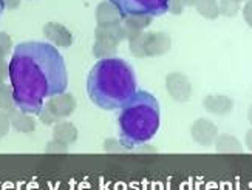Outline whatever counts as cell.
<instances>
[{
    "mask_svg": "<svg viewBox=\"0 0 252 190\" xmlns=\"http://www.w3.org/2000/svg\"><path fill=\"white\" fill-rule=\"evenodd\" d=\"M9 82L16 107L28 115L39 116L47 99L67 90V65L59 50L51 43L22 42L11 56Z\"/></svg>",
    "mask_w": 252,
    "mask_h": 190,
    "instance_id": "obj_1",
    "label": "cell"
},
{
    "mask_svg": "<svg viewBox=\"0 0 252 190\" xmlns=\"http://www.w3.org/2000/svg\"><path fill=\"white\" fill-rule=\"evenodd\" d=\"M136 92L133 66L119 58L97 61L87 77L89 97L102 110H119Z\"/></svg>",
    "mask_w": 252,
    "mask_h": 190,
    "instance_id": "obj_2",
    "label": "cell"
},
{
    "mask_svg": "<svg viewBox=\"0 0 252 190\" xmlns=\"http://www.w3.org/2000/svg\"><path fill=\"white\" fill-rule=\"evenodd\" d=\"M161 126L158 99L146 90H138L119 108V141L126 150H133L147 144Z\"/></svg>",
    "mask_w": 252,
    "mask_h": 190,
    "instance_id": "obj_3",
    "label": "cell"
},
{
    "mask_svg": "<svg viewBox=\"0 0 252 190\" xmlns=\"http://www.w3.org/2000/svg\"><path fill=\"white\" fill-rule=\"evenodd\" d=\"M123 40H127V32H126V28L123 27V24L118 27H113V28L96 27L94 43H93L92 53L94 58L99 61L115 58L119 43Z\"/></svg>",
    "mask_w": 252,
    "mask_h": 190,
    "instance_id": "obj_4",
    "label": "cell"
},
{
    "mask_svg": "<svg viewBox=\"0 0 252 190\" xmlns=\"http://www.w3.org/2000/svg\"><path fill=\"white\" fill-rule=\"evenodd\" d=\"M123 17L130 14L162 16L167 13V0H110Z\"/></svg>",
    "mask_w": 252,
    "mask_h": 190,
    "instance_id": "obj_5",
    "label": "cell"
},
{
    "mask_svg": "<svg viewBox=\"0 0 252 190\" xmlns=\"http://www.w3.org/2000/svg\"><path fill=\"white\" fill-rule=\"evenodd\" d=\"M42 110H45L47 113H50L58 122H61L62 119L68 118V116H71L74 113L76 99L70 93H62V95L51 96L50 99L45 100V104H43Z\"/></svg>",
    "mask_w": 252,
    "mask_h": 190,
    "instance_id": "obj_6",
    "label": "cell"
},
{
    "mask_svg": "<svg viewBox=\"0 0 252 190\" xmlns=\"http://www.w3.org/2000/svg\"><path fill=\"white\" fill-rule=\"evenodd\" d=\"M166 90L177 102H188L192 97V84L183 73H170L166 76Z\"/></svg>",
    "mask_w": 252,
    "mask_h": 190,
    "instance_id": "obj_7",
    "label": "cell"
},
{
    "mask_svg": "<svg viewBox=\"0 0 252 190\" xmlns=\"http://www.w3.org/2000/svg\"><path fill=\"white\" fill-rule=\"evenodd\" d=\"M172 48V39L164 31H149L144 32V50L146 58H158L169 53Z\"/></svg>",
    "mask_w": 252,
    "mask_h": 190,
    "instance_id": "obj_8",
    "label": "cell"
},
{
    "mask_svg": "<svg viewBox=\"0 0 252 190\" xmlns=\"http://www.w3.org/2000/svg\"><path fill=\"white\" fill-rule=\"evenodd\" d=\"M218 135H220V133H218V127L214 124L212 121L206 119V118L196 119L190 126L192 139L198 145H203V147H207V145L215 144Z\"/></svg>",
    "mask_w": 252,
    "mask_h": 190,
    "instance_id": "obj_9",
    "label": "cell"
},
{
    "mask_svg": "<svg viewBox=\"0 0 252 190\" xmlns=\"http://www.w3.org/2000/svg\"><path fill=\"white\" fill-rule=\"evenodd\" d=\"M42 32L45 39L56 48H68L73 43L71 31L62 24H58V22H48V24H45L42 28Z\"/></svg>",
    "mask_w": 252,
    "mask_h": 190,
    "instance_id": "obj_10",
    "label": "cell"
},
{
    "mask_svg": "<svg viewBox=\"0 0 252 190\" xmlns=\"http://www.w3.org/2000/svg\"><path fill=\"white\" fill-rule=\"evenodd\" d=\"M96 25L101 28H113L123 24V14L119 9L110 2V0H104L96 6Z\"/></svg>",
    "mask_w": 252,
    "mask_h": 190,
    "instance_id": "obj_11",
    "label": "cell"
},
{
    "mask_svg": "<svg viewBox=\"0 0 252 190\" xmlns=\"http://www.w3.org/2000/svg\"><path fill=\"white\" fill-rule=\"evenodd\" d=\"M203 107L207 113L215 116H224L232 111L234 100L226 95H209L203 99Z\"/></svg>",
    "mask_w": 252,
    "mask_h": 190,
    "instance_id": "obj_12",
    "label": "cell"
},
{
    "mask_svg": "<svg viewBox=\"0 0 252 190\" xmlns=\"http://www.w3.org/2000/svg\"><path fill=\"white\" fill-rule=\"evenodd\" d=\"M152 20L153 17L146 14H130L123 17V27L126 28L127 32V40L133 36L146 32V30L152 25Z\"/></svg>",
    "mask_w": 252,
    "mask_h": 190,
    "instance_id": "obj_13",
    "label": "cell"
},
{
    "mask_svg": "<svg viewBox=\"0 0 252 190\" xmlns=\"http://www.w3.org/2000/svg\"><path fill=\"white\" fill-rule=\"evenodd\" d=\"M9 121L11 127L20 133H32L36 130V121L32 118V115H28L25 111L19 110L17 107L14 110L9 111Z\"/></svg>",
    "mask_w": 252,
    "mask_h": 190,
    "instance_id": "obj_14",
    "label": "cell"
},
{
    "mask_svg": "<svg viewBox=\"0 0 252 190\" xmlns=\"http://www.w3.org/2000/svg\"><path fill=\"white\" fill-rule=\"evenodd\" d=\"M78 136H79L78 128L68 121H61L53 126V139H56L65 145H71L73 142H76Z\"/></svg>",
    "mask_w": 252,
    "mask_h": 190,
    "instance_id": "obj_15",
    "label": "cell"
},
{
    "mask_svg": "<svg viewBox=\"0 0 252 190\" xmlns=\"http://www.w3.org/2000/svg\"><path fill=\"white\" fill-rule=\"evenodd\" d=\"M215 150L217 153H226V155H234V153H242L243 145L235 136L232 135H218L215 141Z\"/></svg>",
    "mask_w": 252,
    "mask_h": 190,
    "instance_id": "obj_16",
    "label": "cell"
},
{
    "mask_svg": "<svg viewBox=\"0 0 252 190\" xmlns=\"http://www.w3.org/2000/svg\"><path fill=\"white\" fill-rule=\"evenodd\" d=\"M196 13L204 19L215 20L220 16V8H218V0H196L195 6Z\"/></svg>",
    "mask_w": 252,
    "mask_h": 190,
    "instance_id": "obj_17",
    "label": "cell"
},
{
    "mask_svg": "<svg viewBox=\"0 0 252 190\" xmlns=\"http://www.w3.org/2000/svg\"><path fill=\"white\" fill-rule=\"evenodd\" d=\"M14 108H16V100H14L13 87L2 84L0 85V110L9 113V111Z\"/></svg>",
    "mask_w": 252,
    "mask_h": 190,
    "instance_id": "obj_18",
    "label": "cell"
},
{
    "mask_svg": "<svg viewBox=\"0 0 252 190\" xmlns=\"http://www.w3.org/2000/svg\"><path fill=\"white\" fill-rule=\"evenodd\" d=\"M242 3L235 2V0H218V8H220V16H224V17H235L242 6Z\"/></svg>",
    "mask_w": 252,
    "mask_h": 190,
    "instance_id": "obj_19",
    "label": "cell"
},
{
    "mask_svg": "<svg viewBox=\"0 0 252 190\" xmlns=\"http://www.w3.org/2000/svg\"><path fill=\"white\" fill-rule=\"evenodd\" d=\"M128 50L135 58H146V50H144V32L138 36H133L128 39Z\"/></svg>",
    "mask_w": 252,
    "mask_h": 190,
    "instance_id": "obj_20",
    "label": "cell"
},
{
    "mask_svg": "<svg viewBox=\"0 0 252 190\" xmlns=\"http://www.w3.org/2000/svg\"><path fill=\"white\" fill-rule=\"evenodd\" d=\"M45 152L47 153H67L68 152V145H65L56 139H51L48 144H47V147H45Z\"/></svg>",
    "mask_w": 252,
    "mask_h": 190,
    "instance_id": "obj_21",
    "label": "cell"
},
{
    "mask_svg": "<svg viewBox=\"0 0 252 190\" xmlns=\"http://www.w3.org/2000/svg\"><path fill=\"white\" fill-rule=\"evenodd\" d=\"M11 50H13V40H11V37L6 32L0 31V51H2V54L6 58Z\"/></svg>",
    "mask_w": 252,
    "mask_h": 190,
    "instance_id": "obj_22",
    "label": "cell"
},
{
    "mask_svg": "<svg viewBox=\"0 0 252 190\" xmlns=\"http://www.w3.org/2000/svg\"><path fill=\"white\" fill-rule=\"evenodd\" d=\"M9 127H11V121H9V115L6 111L0 110V139L5 138L9 131Z\"/></svg>",
    "mask_w": 252,
    "mask_h": 190,
    "instance_id": "obj_23",
    "label": "cell"
},
{
    "mask_svg": "<svg viewBox=\"0 0 252 190\" xmlns=\"http://www.w3.org/2000/svg\"><path fill=\"white\" fill-rule=\"evenodd\" d=\"M186 5L183 0H167V13L173 14V16H180L183 14Z\"/></svg>",
    "mask_w": 252,
    "mask_h": 190,
    "instance_id": "obj_24",
    "label": "cell"
},
{
    "mask_svg": "<svg viewBox=\"0 0 252 190\" xmlns=\"http://www.w3.org/2000/svg\"><path fill=\"white\" fill-rule=\"evenodd\" d=\"M104 150L108 153H119V152H126L124 145L121 144V141L118 139H107L104 142Z\"/></svg>",
    "mask_w": 252,
    "mask_h": 190,
    "instance_id": "obj_25",
    "label": "cell"
},
{
    "mask_svg": "<svg viewBox=\"0 0 252 190\" xmlns=\"http://www.w3.org/2000/svg\"><path fill=\"white\" fill-rule=\"evenodd\" d=\"M242 13H243V19L246 22V25L252 28V0H246L242 8Z\"/></svg>",
    "mask_w": 252,
    "mask_h": 190,
    "instance_id": "obj_26",
    "label": "cell"
},
{
    "mask_svg": "<svg viewBox=\"0 0 252 190\" xmlns=\"http://www.w3.org/2000/svg\"><path fill=\"white\" fill-rule=\"evenodd\" d=\"M6 77H9V63L5 59H0V82L5 84Z\"/></svg>",
    "mask_w": 252,
    "mask_h": 190,
    "instance_id": "obj_27",
    "label": "cell"
},
{
    "mask_svg": "<svg viewBox=\"0 0 252 190\" xmlns=\"http://www.w3.org/2000/svg\"><path fill=\"white\" fill-rule=\"evenodd\" d=\"M2 2H3L5 8H6V9H9V11L17 9V8H19V5H20V0H2Z\"/></svg>",
    "mask_w": 252,
    "mask_h": 190,
    "instance_id": "obj_28",
    "label": "cell"
},
{
    "mask_svg": "<svg viewBox=\"0 0 252 190\" xmlns=\"http://www.w3.org/2000/svg\"><path fill=\"white\" fill-rule=\"evenodd\" d=\"M245 144H246L248 150H249V152H252V128H251V130H248V133H246Z\"/></svg>",
    "mask_w": 252,
    "mask_h": 190,
    "instance_id": "obj_29",
    "label": "cell"
},
{
    "mask_svg": "<svg viewBox=\"0 0 252 190\" xmlns=\"http://www.w3.org/2000/svg\"><path fill=\"white\" fill-rule=\"evenodd\" d=\"M183 2H184L186 6H195V2H196V0H183Z\"/></svg>",
    "mask_w": 252,
    "mask_h": 190,
    "instance_id": "obj_30",
    "label": "cell"
},
{
    "mask_svg": "<svg viewBox=\"0 0 252 190\" xmlns=\"http://www.w3.org/2000/svg\"><path fill=\"white\" fill-rule=\"evenodd\" d=\"M248 121H249V124L252 126V107H251L249 111H248Z\"/></svg>",
    "mask_w": 252,
    "mask_h": 190,
    "instance_id": "obj_31",
    "label": "cell"
},
{
    "mask_svg": "<svg viewBox=\"0 0 252 190\" xmlns=\"http://www.w3.org/2000/svg\"><path fill=\"white\" fill-rule=\"evenodd\" d=\"M3 9H5V5H3V2L0 0V17H2V13H3Z\"/></svg>",
    "mask_w": 252,
    "mask_h": 190,
    "instance_id": "obj_32",
    "label": "cell"
},
{
    "mask_svg": "<svg viewBox=\"0 0 252 190\" xmlns=\"http://www.w3.org/2000/svg\"><path fill=\"white\" fill-rule=\"evenodd\" d=\"M235 2H238V3H245L246 0H235Z\"/></svg>",
    "mask_w": 252,
    "mask_h": 190,
    "instance_id": "obj_33",
    "label": "cell"
},
{
    "mask_svg": "<svg viewBox=\"0 0 252 190\" xmlns=\"http://www.w3.org/2000/svg\"><path fill=\"white\" fill-rule=\"evenodd\" d=\"M0 59H5V56L2 54V51H0Z\"/></svg>",
    "mask_w": 252,
    "mask_h": 190,
    "instance_id": "obj_34",
    "label": "cell"
},
{
    "mask_svg": "<svg viewBox=\"0 0 252 190\" xmlns=\"http://www.w3.org/2000/svg\"><path fill=\"white\" fill-rule=\"evenodd\" d=\"M0 85H2V82H0Z\"/></svg>",
    "mask_w": 252,
    "mask_h": 190,
    "instance_id": "obj_35",
    "label": "cell"
}]
</instances>
